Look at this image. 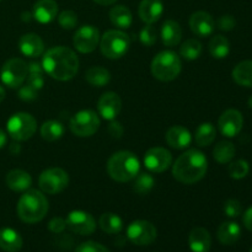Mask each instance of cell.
<instances>
[{
    "instance_id": "277c9868",
    "label": "cell",
    "mask_w": 252,
    "mask_h": 252,
    "mask_svg": "<svg viewBox=\"0 0 252 252\" xmlns=\"http://www.w3.org/2000/svg\"><path fill=\"white\" fill-rule=\"evenodd\" d=\"M107 172L112 180L117 182H129L134 179L140 170V162L135 154L122 150L117 152L108 159Z\"/></svg>"
},
{
    "instance_id": "ba28073f",
    "label": "cell",
    "mask_w": 252,
    "mask_h": 252,
    "mask_svg": "<svg viewBox=\"0 0 252 252\" xmlns=\"http://www.w3.org/2000/svg\"><path fill=\"white\" fill-rule=\"evenodd\" d=\"M100 117L95 111L83 110L79 111L71 117L70 122H69V128L73 134L85 138L95 134L100 128Z\"/></svg>"
},
{
    "instance_id": "603a6c76",
    "label": "cell",
    "mask_w": 252,
    "mask_h": 252,
    "mask_svg": "<svg viewBox=\"0 0 252 252\" xmlns=\"http://www.w3.org/2000/svg\"><path fill=\"white\" fill-rule=\"evenodd\" d=\"M160 37H161L162 43L166 47L177 46L182 38V29L179 22L175 20H166L162 24Z\"/></svg>"
},
{
    "instance_id": "7402d4cb",
    "label": "cell",
    "mask_w": 252,
    "mask_h": 252,
    "mask_svg": "<svg viewBox=\"0 0 252 252\" xmlns=\"http://www.w3.org/2000/svg\"><path fill=\"white\" fill-rule=\"evenodd\" d=\"M189 245L192 252H208L212 246V238L204 228L192 229L189 236Z\"/></svg>"
},
{
    "instance_id": "bcb514c9",
    "label": "cell",
    "mask_w": 252,
    "mask_h": 252,
    "mask_svg": "<svg viewBox=\"0 0 252 252\" xmlns=\"http://www.w3.org/2000/svg\"><path fill=\"white\" fill-rule=\"evenodd\" d=\"M107 130H108V134L111 135V137L112 138H121L122 137V134H123V127H122V125H121L120 122H117V121H111V123H110V126H108V128H107Z\"/></svg>"
},
{
    "instance_id": "8d00e7d4",
    "label": "cell",
    "mask_w": 252,
    "mask_h": 252,
    "mask_svg": "<svg viewBox=\"0 0 252 252\" xmlns=\"http://www.w3.org/2000/svg\"><path fill=\"white\" fill-rule=\"evenodd\" d=\"M43 68L39 65L36 62H32L29 64V75H27V84L34 89V90L39 91L42 86L44 85V78H43Z\"/></svg>"
},
{
    "instance_id": "9a60e30c",
    "label": "cell",
    "mask_w": 252,
    "mask_h": 252,
    "mask_svg": "<svg viewBox=\"0 0 252 252\" xmlns=\"http://www.w3.org/2000/svg\"><path fill=\"white\" fill-rule=\"evenodd\" d=\"M243 115H241L240 111L234 110V108L224 111L218 120L219 130H220L221 134L228 138L236 137L243 129Z\"/></svg>"
},
{
    "instance_id": "816d5d0a",
    "label": "cell",
    "mask_w": 252,
    "mask_h": 252,
    "mask_svg": "<svg viewBox=\"0 0 252 252\" xmlns=\"http://www.w3.org/2000/svg\"><path fill=\"white\" fill-rule=\"evenodd\" d=\"M5 98V90L1 85H0V102H2Z\"/></svg>"
},
{
    "instance_id": "c3c4849f",
    "label": "cell",
    "mask_w": 252,
    "mask_h": 252,
    "mask_svg": "<svg viewBox=\"0 0 252 252\" xmlns=\"http://www.w3.org/2000/svg\"><path fill=\"white\" fill-rule=\"evenodd\" d=\"M94 1L98 5H102V6H108V5L115 4L117 0H94Z\"/></svg>"
},
{
    "instance_id": "f5cc1de1",
    "label": "cell",
    "mask_w": 252,
    "mask_h": 252,
    "mask_svg": "<svg viewBox=\"0 0 252 252\" xmlns=\"http://www.w3.org/2000/svg\"><path fill=\"white\" fill-rule=\"evenodd\" d=\"M248 103H249V107H250V108H251V110H252V95H251V97H250V98H249Z\"/></svg>"
},
{
    "instance_id": "4316f807",
    "label": "cell",
    "mask_w": 252,
    "mask_h": 252,
    "mask_svg": "<svg viewBox=\"0 0 252 252\" xmlns=\"http://www.w3.org/2000/svg\"><path fill=\"white\" fill-rule=\"evenodd\" d=\"M110 20L113 26L120 30L129 29L133 22L130 10L125 5H116L110 10Z\"/></svg>"
},
{
    "instance_id": "6da1fadb",
    "label": "cell",
    "mask_w": 252,
    "mask_h": 252,
    "mask_svg": "<svg viewBox=\"0 0 252 252\" xmlns=\"http://www.w3.org/2000/svg\"><path fill=\"white\" fill-rule=\"evenodd\" d=\"M42 68L54 80L68 81L78 74L79 59L75 52L68 47H52L44 53Z\"/></svg>"
},
{
    "instance_id": "836d02e7",
    "label": "cell",
    "mask_w": 252,
    "mask_h": 252,
    "mask_svg": "<svg viewBox=\"0 0 252 252\" xmlns=\"http://www.w3.org/2000/svg\"><path fill=\"white\" fill-rule=\"evenodd\" d=\"M213 157L219 164H228L235 157V147L231 142L223 140L214 147Z\"/></svg>"
},
{
    "instance_id": "1f68e13d",
    "label": "cell",
    "mask_w": 252,
    "mask_h": 252,
    "mask_svg": "<svg viewBox=\"0 0 252 252\" xmlns=\"http://www.w3.org/2000/svg\"><path fill=\"white\" fill-rule=\"evenodd\" d=\"M98 224H100V228L102 229V231L110 234V235L120 234L123 229L122 219L115 213H103L100 217Z\"/></svg>"
},
{
    "instance_id": "52a82bcc",
    "label": "cell",
    "mask_w": 252,
    "mask_h": 252,
    "mask_svg": "<svg viewBox=\"0 0 252 252\" xmlns=\"http://www.w3.org/2000/svg\"><path fill=\"white\" fill-rule=\"evenodd\" d=\"M6 128L12 139L16 142H25L36 133L37 121L30 113L17 112L9 118Z\"/></svg>"
},
{
    "instance_id": "b9f144b4",
    "label": "cell",
    "mask_w": 252,
    "mask_h": 252,
    "mask_svg": "<svg viewBox=\"0 0 252 252\" xmlns=\"http://www.w3.org/2000/svg\"><path fill=\"white\" fill-rule=\"evenodd\" d=\"M75 252H111L107 248L95 241H86L76 248Z\"/></svg>"
},
{
    "instance_id": "5bb4252c",
    "label": "cell",
    "mask_w": 252,
    "mask_h": 252,
    "mask_svg": "<svg viewBox=\"0 0 252 252\" xmlns=\"http://www.w3.org/2000/svg\"><path fill=\"white\" fill-rule=\"evenodd\" d=\"M172 164V155L167 149L155 147L148 150L144 155V165L149 171L161 174L166 171Z\"/></svg>"
},
{
    "instance_id": "f6af8a7d",
    "label": "cell",
    "mask_w": 252,
    "mask_h": 252,
    "mask_svg": "<svg viewBox=\"0 0 252 252\" xmlns=\"http://www.w3.org/2000/svg\"><path fill=\"white\" fill-rule=\"evenodd\" d=\"M37 95H38V91L34 90L32 86H30L29 84L24 86H20L19 90V97L24 101H32L34 98H37Z\"/></svg>"
},
{
    "instance_id": "44dd1931",
    "label": "cell",
    "mask_w": 252,
    "mask_h": 252,
    "mask_svg": "<svg viewBox=\"0 0 252 252\" xmlns=\"http://www.w3.org/2000/svg\"><path fill=\"white\" fill-rule=\"evenodd\" d=\"M58 15V4L56 0H38L34 2L32 17L39 24H49Z\"/></svg>"
},
{
    "instance_id": "30bf717a",
    "label": "cell",
    "mask_w": 252,
    "mask_h": 252,
    "mask_svg": "<svg viewBox=\"0 0 252 252\" xmlns=\"http://www.w3.org/2000/svg\"><path fill=\"white\" fill-rule=\"evenodd\" d=\"M69 176L68 172L61 167H51L39 175L38 185L43 193L57 194L68 187Z\"/></svg>"
},
{
    "instance_id": "8992f818",
    "label": "cell",
    "mask_w": 252,
    "mask_h": 252,
    "mask_svg": "<svg viewBox=\"0 0 252 252\" xmlns=\"http://www.w3.org/2000/svg\"><path fill=\"white\" fill-rule=\"evenodd\" d=\"M130 39L121 30H110L100 38L101 53L108 59H120L127 54Z\"/></svg>"
},
{
    "instance_id": "484cf974",
    "label": "cell",
    "mask_w": 252,
    "mask_h": 252,
    "mask_svg": "<svg viewBox=\"0 0 252 252\" xmlns=\"http://www.w3.org/2000/svg\"><path fill=\"white\" fill-rule=\"evenodd\" d=\"M241 228L235 221H225L219 226L217 238L223 245H233L240 239Z\"/></svg>"
},
{
    "instance_id": "681fc988",
    "label": "cell",
    "mask_w": 252,
    "mask_h": 252,
    "mask_svg": "<svg viewBox=\"0 0 252 252\" xmlns=\"http://www.w3.org/2000/svg\"><path fill=\"white\" fill-rule=\"evenodd\" d=\"M6 145V134L2 129H0V149Z\"/></svg>"
},
{
    "instance_id": "f546056e",
    "label": "cell",
    "mask_w": 252,
    "mask_h": 252,
    "mask_svg": "<svg viewBox=\"0 0 252 252\" xmlns=\"http://www.w3.org/2000/svg\"><path fill=\"white\" fill-rule=\"evenodd\" d=\"M233 79L239 85L252 88V61L239 63L233 70Z\"/></svg>"
},
{
    "instance_id": "f907efd6",
    "label": "cell",
    "mask_w": 252,
    "mask_h": 252,
    "mask_svg": "<svg viewBox=\"0 0 252 252\" xmlns=\"http://www.w3.org/2000/svg\"><path fill=\"white\" fill-rule=\"evenodd\" d=\"M10 150H11L12 154H19L20 150H21V148H20L19 144L14 143V144H11V147H10Z\"/></svg>"
},
{
    "instance_id": "5b68a950",
    "label": "cell",
    "mask_w": 252,
    "mask_h": 252,
    "mask_svg": "<svg viewBox=\"0 0 252 252\" xmlns=\"http://www.w3.org/2000/svg\"><path fill=\"white\" fill-rule=\"evenodd\" d=\"M150 69L153 76L158 80L172 81L181 73V58L172 51H162L154 57Z\"/></svg>"
},
{
    "instance_id": "cb8c5ba5",
    "label": "cell",
    "mask_w": 252,
    "mask_h": 252,
    "mask_svg": "<svg viewBox=\"0 0 252 252\" xmlns=\"http://www.w3.org/2000/svg\"><path fill=\"white\" fill-rule=\"evenodd\" d=\"M7 187L15 192H25L31 187L32 177L29 172L24 170H11L6 175Z\"/></svg>"
},
{
    "instance_id": "f35d334b",
    "label": "cell",
    "mask_w": 252,
    "mask_h": 252,
    "mask_svg": "<svg viewBox=\"0 0 252 252\" xmlns=\"http://www.w3.org/2000/svg\"><path fill=\"white\" fill-rule=\"evenodd\" d=\"M58 22L64 30H73L78 25V15L71 10H64L58 15Z\"/></svg>"
},
{
    "instance_id": "f1b7e54d",
    "label": "cell",
    "mask_w": 252,
    "mask_h": 252,
    "mask_svg": "<svg viewBox=\"0 0 252 252\" xmlns=\"http://www.w3.org/2000/svg\"><path fill=\"white\" fill-rule=\"evenodd\" d=\"M217 137V130L212 123L204 122L197 127L194 132V142L198 147H208L214 142Z\"/></svg>"
},
{
    "instance_id": "d590c367",
    "label": "cell",
    "mask_w": 252,
    "mask_h": 252,
    "mask_svg": "<svg viewBox=\"0 0 252 252\" xmlns=\"http://www.w3.org/2000/svg\"><path fill=\"white\" fill-rule=\"evenodd\" d=\"M133 180H134L133 191L140 196L149 193L155 185V179L148 172H140V174L138 172V175Z\"/></svg>"
},
{
    "instance_id": "8fae6325",
    "label": "cell",
    "mask_w": 252,
    "mask_h": 252,
    "mask_svg": "<svg viewBox=\"0 0 252 252\" xmlns=\"http://www.w3.org/2000/svg\"><path fill=\"white\" fill-rule=\"evenodd\" d=\"M157 236V228L148 220H134L127 228V239L137 246L150 245L154 243Z\"/></svg>"
},
{
    "instance_id": "d6a6232c",
    "label": "cell",
    "mask_w": 252,
    "mask_h": 252,
    "mask_svg": "<svg viewBox=\"0 0 252 252\" xmlns=\"http://www.w3.org/2000/svg\"><path fill=\"white\" fill-rule=\"evenodd\" d=\"M41 137L47 142H56L64 134V126L58 121H47L41 126Z\"/></svg>"
},
{
    "instance_id": "9c48e42d",
    "label": "cell",
    "mask_w": 252,
    "mask_h": 252,
    "mask_svg": "<svg viewBox=\"0 0 252 252\" xmlns=\"http://www.w3.org/2000/svg\"><path fill=\"white\" fill-rule=\"evenodd\" d=\"M29 75V65L20 58H12L5 62L0 70L2 84L10 89H17L25 83Z\"/></svg>"
},
{
    "instance_id": "d6986e66",
    "label": "cell",
    "mask_w": 252,
    "mask_h": 252,
    "mask_svg": "<svg viewBox=\"0 0 252 252\" xmlns=\"http://www.w3.org/2000/svg\"><path fill=\"white\" fill-rule=\"evenodd\" d=\"M165 139L170 147L181 150L189 147V144L192 143V134L187 128L182 127V126H172L167 129Z\"/></svg>"
},
{
    "instance_id": "4fadbf2b",
    "label": "cell",
    "mask_w": 252,
    "mask_h": 252,
    "mask_svg": "<svg viewBox=\"0 0 252 252\" xmlns=\"http://www.w3.org/2000/svg\"><path fill=\"white\" fill-rule=\"evenodd\" d=\"M66 228L78 235H91L96 229V221L85 211H71L65 219Z\"/></svg>"
},
{
    "instance_id": "11a10c76",
    "label": "cell",
    "mask_w": 252,
    "mask_h": 252,
    "mask_svg": "<svg viewBox=\"0 0 252 252\" xmlns=\"http://www.w3.org/2000/svg\"><path fill=\"white\" fill-rule=\"evenodd\" d=\"M0 1H1V0H0Z\"/></svg>"
},
{
    "instance_id": "db71d44e",
    "label": "cell",
    "mask_w": 252,
    "mask_h": 252,
    "mask_svg": "<svg viewBox=\"0 0 252 252\" xmlns=\"http://www.w3.org/2000/svg\"><path fill=\"white\" fill-rule=\"evenodd\" d=\"M250 252H252V248H251V250H250Z\"/></svg>"
},
{
    "instance_id": "7c38bea8",
    "label": "cell",
    "mask_w": 252,
    "mask_h": 252,
    "mask_svg": "<svg viewBox=\"0 0 252 252\" xmlns=\"http://www.w3.org/2000/svg\"><path fill=\"white\" fill-rule=\"evenodd\" d=\"M73 43L76 51L80 53H91L100 43V32L91 25H84L76 30Z\"/></svg>"
},
{
    "instance_id": "2e32d148",
    "label": "cell",
    "mask_w": 252,
    "mask_h": 252,
    "mask_svg": "<svg viewBox=\"0 0 252 252\" xmlns=\"http://www.w3.org/2000/svg\"><path fill=\"white\" fill-rule=\"evenodd\" d=\"M121 110H122V100L118 96V94L113 93V91H107V93L102 94L101 97L98 98V116H101L103 120H116V117L120 115Z\"/></svg>"
},
{
    "instance_id": "60d3db41",
    "label": "cell",
    "mask_w": 252,
    "mask_h": 252,
    "mask_svg": "<svg viewBox=\"0 0 252 252\" xmlns=\"http://www.w3.org/2000/svg\"><path fill=\"white\" fill-rule=\"evenodd\" d=\"M241 204L240 202L236 201V199H228V201L224 203V213L229 217V218H236L241 214Z\"/></svg>"
},
{
    "instance_id": "74e56055",
    "label": "cell",
    "mask_w": 252,
    "mask_h": 252,
    "mask_svg": "<svg viewBox=\"0 0 252 252\" xmlns=\"http://www.w3.org/2000/svg\"><path fill=\"white\" fill-rule=\"evenodd\" d=\"M229 175L231 179L234 180H241L244 177L248 176L249 171H250V165L245 160H236V161L231 162L229 165Z\"/></svg>"
},
{
    "instance_id": "83f0119b",
    "label": "cell",
    "mask_w": 252,
    "mask_h": 252,
    "mask_svg": "<svg viewBox=\"0 0 252 252\" xmlns=\"http://www.w3.org/2000/svg\"><path fill=\"white\" fill-rule=\"evenodd\" d=\"M85 79L91 86L95 88H102V86L107 85L111 80V74L103 66H91L86 70Z\"/></svg>"
},
{
    "instance_id": "ffe728a7",
    "label": "cell",
    "mask_w": 252,
    "mask_h": 252,
    "mask_svg": "<svg viewBox=\"0 0 252 252\" xmlns=\"http://www.w3.org/2000/svg\"><path fill=\"white\" fill-rule=\"evenodd\" d=\"M19 48L24 56L37 58L44 52V43L41 37L36 33H26L20 37Z\"/></svg>"
},
{
    "instance_id": "7a4b0ae2",
    "label": "cell",
    "mask_w": 252,
    "mask_h": 252,
    "mask_svg": "<svg viewBox=\"0 0 252 252\" xmlns=\"http://www.w3.org/2000/svg\"><path fill=\"white\" fill-rule=\"evenodd\" d=\"M207 169L206 155L197 149H189L180 155L172 165V176L184 185H193L203 179Z\"/></svg>"
},
{
    "instance_id": "7dc6e473",
    "label": "cell",
    "mask_w": 252,
    "mask_h": 252,
    "mask_svg": "<svg viewBox=\"0 0 252 252\" xmlns=\"http://www.w3.org/2000/svg\"><path fill=\"white\" fill-rule=\"evenodd\" d=\"M244 225L248 230L252 231V207L249 208L244 214Z\"/></svg>"
},
{
    "instance_id": "ab89813d",
    "label": "cell",
    "mask_w": 252,
    "mask_h": 252,
    "mask_svg": "<svg viewBox=\"0 0 252 252\" xmlns=\"http://www.w3.org/2000/svg\"><path fill=\"white\" fill-rule=\"evenodd\" d=\"M139 39L144 46L152 47L158 41L157 29L153 25H147L145 27H143V30L139 33Z\"/></svg>"
},
{
    "instance_id": "4dcf8cb0",
    "label": "cell",
    "mask_w": 252,
    "mask_h": 252,
    "mask_svg": "<svg viewBox=\"0 0 252 252\" xmlns=\"http://www.w3.org/2000/svg\"><path fill=\"white\" fill-rule=\"evenodd\" d=\"M209 53L213 58L216 59H224L230 52V43H229L228 38L221 34H217L213 36L209 41L208 44Z\"/></svg>"
},
{
    "instance_id": "3957f363",
    "label": "cell",
    "mask_w": 252,
    "mask_h": 252,
    "mask_svg": "<svg viewBox=\"0 0 252 252\" xmlns=\"http://www.w3.org/2000/svg\"><path fill=\"white\" fill-rule=\"evenodd\" d=\"M48 201L43 192L29 189L25 192L17 203V216L24 223L34 224L41 221L48 213Z\"/></svg>"
},
{
    "instance_id": "ee69618b",
    "label": "cell",
    "mask_w": 252,
    "mask_h": 252,
    "mask_svg": "<svg viewBox=\"0 0 252 252\" xmlns=\"http://www.w3.org/2000/svg\"><path fill=\"white\" fill-rule=\"evenodd\" d=\"M48 229L51 233L53 234H61L66 229V221L65 219L61 218V217H56V218L51 219L48 223Z\"/></svg>"
},
{
    "instance_id": "ac0fdd59",
    "label": "cell",
    "mask_w": 252,
    "mask_h": 252,
    "mask_svg": "<svg viewBox=\"0 0 252 252\" xmlns=\"http://www.w3.org/2000/svg\"><path fill=\"white\" fill-rule=\"evenodd\" d=\"M164 5L161 0H142L138 7L140 20L147 25H153L161 17Z\"/></svg>"
},
{
    "instance_id": "e575fe53",
    "label": "cell",
    "mask_w": 252,
    "mask_h": 252,
    "mask_svg": "<svg viewBox=\"0 0 252 252\" xmlns=\"http://www.w3.org/2000/svg\"><path fill=\"white\" fill-rule=\"evenodd\" d=\"M202 51H203L202 43L198 39L194 38L187 39L180 47V54L186 61H196V59H198L201 57Z\"/></svg>"
},
{
    "instance_id": "e0dca14e",
    "label": "cell",
    "mask_w": 252,
    "mask_h": 252,
    "mask_svg": "<svg viewBox=\"0 0 252 252\" xmlns=\"http://www.w3.org/2000/svg\"><path fill=\"white\" fill-rule=\"evenodd\" d=\"M189 29L196 36L208 37L216 29V22L207 11H196L189 17Z\"/></svg>"
},
{
    "instance_id": "7bdbcfd3",
    "label": "cell",
    "mask_w": 252,
    "mask_h": 252,
    "mask_svg": "<svg viewBox=\"0 0 252 252\" xmlns=\"http://www.w3.org/2000/svg\"><path fill=\"white\" fill-rule=\"evenodd\" d=\"M236 25V20L234 19V16L231 15H224V16H220L217 21V26L219 27V30L221 31H231V30L235 27Z\"/></svg>"
},
{
    "instance_id": "d4e9b609",
    "label": "cell",
    "mask_w": 252,
    "mask_h": 252,
    "mask_svg": "<svg viewBox=\"0 0 252 252\" xmlns=\"http://www.w3.org/2000/svg\"><path fill=\"white\" fill-rule=\"evenodd\" d=\"M21 235L11 228L0 229V249L5 252H19L22 248Z\"/></svg>"
}]
</instances>
